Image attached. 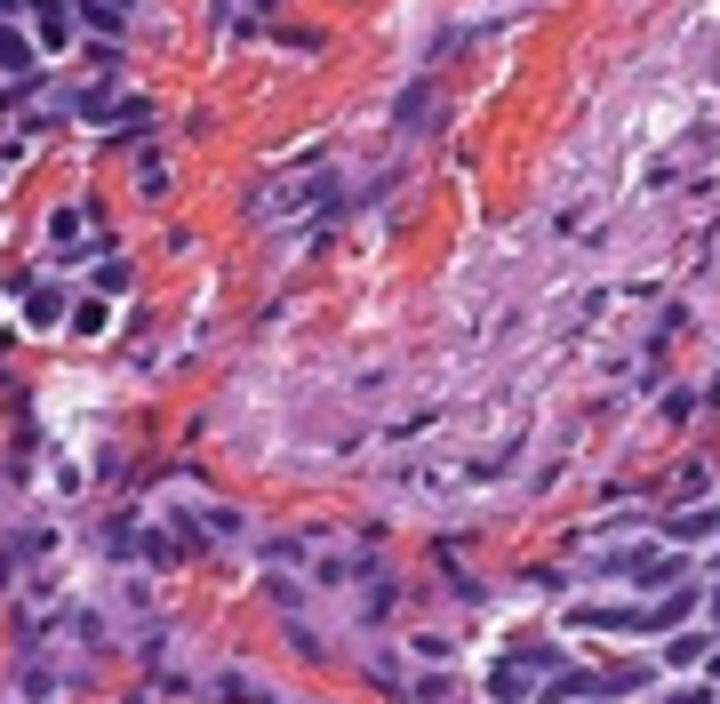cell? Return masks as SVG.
Returning <instances> with one entry per match:
<instances>
[{"instance_id":"1","label":"cell","mask_w":720,"mask_h":704,"mask_svg":"<svg viewBox=\"0 0 720 704\" xmlns=\"http://www.w3.org/2000/svg\"><path fill=\"white\" fill-rule=\"evenodd\" d=\"M328 200H336V177L321 169V160H304V169L272 177L264 192H249V217L257 224H296L304 209H328Z\"/></svg>"},{"instance_id":"2","label":"cell","mask_w":720,"mask_h":704,"mask_svg":"<svg viewBox=\"0 0 720 704\" xmlns=\"http://www.w3.org/2000/svg\"><path fill=\"white\" fill-rule=\"evenodd\" d=\"M576 624H593V632H680L697 617V592L680 585V592H665L657 609H568Z\"/></svg>"},{"instance_id":"3","label":"cell","mask_w":720,"mask_h":704,"mask_svg":"<svg viewBox=\"0 0 720 704\" xmlns=\"http://www.w3.org/2000/svg\"><path fill=\"white\" fill-rule=\"evenodd\" d=\"M81 120H136V128H145L153 105H145V96H81Z\"/></svg>"},{"instance_id":"4","label":"cell","mask_w":720,"mask_h":704,"mask_svg":"<svg viewBox=\"0 0 720 704\" xmlns=\"http://www.w3.org/2000/svg\"><path fill=\"white\" fill-rule=\"evenodd\" d=\"M489 696H497V704H521V696H536V673H521V664H497V673H489Z\"/></svg>"},{"instance_id":"5","label":"cell","mask_w":720,"mask_h":704,"mask_svg":"<svg viewBox=\"0 0 720 704\" xmlns=\"http://www.w3.org/2000/svg\"><path fill=\"white\" fill-rule=\"evenodd\" d=\"M185 528H192V536H240V513L209 505V513H185Z\"/></svg>"},{"instance_id":"6","label":"cell","mask_w":720,"mask_h":704,"mask_svg":"<svg viewBox=\"0 0 720 704\" xmlns=\"http://www.w3.org/2000/svg\"><path fill=\"white\" fill-rule=\"evenodd\" d=\"M73 17H81L88 32H105V41H121V32H128V17H121V9H105V0H88V9H73Z\"/></svg>"},{"instance_id":"7","label":"cell","mask_w":720,"mask_h":704,"mask_svg":"<svg viewBox=\"0 0 720 704\" xmlns=\"http://www.w3.org/2000/svg\"><path fill=\"white\" fill-rule=\"evenodd\" d=\"M0 64H9V73H24V64H32V41H24V32H9V24H0Z\"/></svg>"},{"instance_id":"8","label":"cell","mask_w":720,"mask_h":704,"mask_svg":"<svg viewBox=\"0 0 720 704\" xmlns=\"http://www.w3.org/2000/svg\"><path fill=\"white\" fill-rule=\"evenodd\" d=\"M64 41H73V17H64V9H41V49H64Z\"/></svg>"},{"instance_id":"9","label":"cell","mask_w":720,"mask_h":704,"mask_svg":"<svg viewBox=\"0 0 720 704\" xmlns=\"http://www.w3.org/2000/svg\"><path fill=\"white\" fill-rule=\"evenodd\" d=\"M24 313H32V321H41V328H49V321L64 313V296H56V288H32V296H24Z\"/></svg>"},{"instance_id":"10","label":"cell","mask_w":720,"mask_h":704,"mask_svg":"<svg viewBox=\"0 0 720 704\" xmlns=\"http://www.w3.org/2000/svg\"><path fill=\"white\" fill-rule=\"evenodd\" d=\"M705 656H712L705 632H680V641H672V664H705Z\"/></svg>"},{"instance_id":"11","label":"cell","mask_w":720,"mask_h":704,"mask_svg":"<svg viewBox=\"0 0 720 704\" xmlns=\"http://www.w3.org/2000/svg\"><path fill=\"white\" fill-rule=\"evenodd\" d=\"M672 496H705V464H680V473H672Z\"/></svg>"},{"instance_id":"12","label":"cell","mask_w":720,"mask_h":704,"mask_svg":"<svg viewBox=\"0 0 720 704\" xmlns=\"http://www.w3.org/2000/svg\"><path fill=\"white\" fill-rule=\"evenodd\" d=\"M672 704H712V689H680V696H672Z\"/></svg>"}]
</instances>
